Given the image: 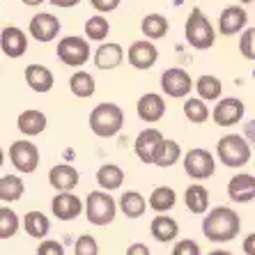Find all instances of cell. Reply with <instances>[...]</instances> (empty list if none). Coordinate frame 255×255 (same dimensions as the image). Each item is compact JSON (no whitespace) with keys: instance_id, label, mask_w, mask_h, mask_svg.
Instances as JSON below:
<instances>
[{"instance_id":"1","label":"cell","mask_w":255,"mask_h":255,"mask_svg":"<svg viewBox=\"0 0 255 255\" xmlns=\"http://www.w3.org/2000/svg\"><path fill=\"white\" fill-rule=\"evenodd\" d=\"M242 230L239 214L230 207H214L212 212L202 219V235L209 242H232Z\"/></svg>"},{"instance_id":"2","label":"cell","mask_w":255,"mask_h":255,"mask_svg":"<svg viewBox=\"0 0 255 255\" xmlns=\"http://www.w3.org/2000/svg\"><path fill=\"white\" fill-rule=\"evenodd\" d=\"M122 125H125V113L118 104H111V101H104V104L95 106L90 113V129L99 138L115 136L122 129Z\"/></svg>"},{"instance_id":"3","label":"cell","mask_w":255,"mask_h":255,"mask_svg":"<svg viewBox=\"0 0 255 255\" xmlns=\"http://www.w3.org/2000/svg\"><path fill=\"white\" fill-rule=\"evenodd\" d=\"M216 154L228 168H242L251 161V145L239 133H226L216 145Z\"/></svg>"},{"instance_id":"4","label":"cell","mask_w":255,"mask_h":255,"mask_svg":"<svg viewBox=\"0 0 255 255\" xmlns=\"http://www.w3.org/2000/svg\"><path fill=\"white\" fill-rule=\"evenodd\" d=\"M184 35H186V42L193 48H198V51H207V48H212L214 42H216V32H214L212 23H209L207 16H205L202 9H198V7L189 14V18H186Z\"/></svg>"},{"instance_id":"5","label":"cell","mask_w":255,"mask_h":255,"mask_svg":"<svg viewBox=\"0 0 255 255\" xmlns=\"http://www.w3.org/2000/svg\"><path fill=\"white\" fill-rule=\"evenodd\" d=\"M115 214H118V205H115V198L104 193V191H92L88 193V200H85V216L92 226H108L113 223Z\"/></svg>"},{"instance_id":"6","label":"cell","mask_w":255,"mask_h":255,"mask_svg":"<svg viewBox=\"0 0 255 255\" xmlns=\"http://www.w3.org/2000/svg\"><path fill=\"white\" fill-rule=\"evenodd\" d=\"M58 58L67 67H81L90 60V44L83 37L69 35L58 42Z\"/></svg>"},{"instance_id":"7","label":"cell","mask_w":255,"mask_h":255,"mask_svg":"<svg viewBox=\"0 0 255 255\" xmlns=\"http://www.w3.org/2000/svg\"><path fill=\"white\" fill-rule=\"evenodd\" d=\"M9 161L18 172H35L39 166V149L30 140H16L9 145Z\"/></svg>"},{"instance_id":"8","label":"cell","mask_w":255,"mask_h":255,"mask_svg":"<svg viewBox=\"0 0 255 255\" xmlns=\"http://www.w3.org/2000/svg\"><path fill=\"white\" fill-rule=\"evenodd\" d=\"M214 168H216V163H214L212 152H207V149H202V147H196V149H191V152H186L184 170H186V175H189L191 179H207V177H212Z\"/></svg>"},{"instance_id":"9","label":"cell","mask_w":255,"mask_h":255,"mask_svg":"<svg viewBox=\"0 0 255 255\" xmlns=\"http://www.w3.org/2000/svg\"><path fill=\"white\" fill-rule=\"evenodd\" d=\"M163 142H166V138H163V133H161L159 129H152V127H149V129H142L136 138L138 159H140L142 163H154L159 149L163 147Z\"/></svg>"},{"instance_id":"10","label":"cell","mask_w":255,"mask_h":255,"mask_svg":"<svg viewBox=\"0 0 255 255\" xmlns=\"http://www.w3.org/2000/svg\"><path fill=\"white\" fill-rule=\"evenodd\" d=\"M191 88H193V81H191L189 74H186L184 69H179V67L166 69L163 76H161V90H163L168 97H172V99L186 97L191 92Z\"/></svg>"},{"instance_id":"11","label":"cell","mask_w":255,"mask_h":255,"mask_svg":"<svg viewBox=\"0 0 255 255\" xmlns=\"http://www.w3.org/2000/svg\"><path fill=\"white\" fill-rule=\"evenodd\" d=\"M242 118H244V101L237 99V97L221 99L212 113V120L219 127H235L242 122Z\"/></svg>"},{"instance_id":"12","label":"cell","mask_w":255,"mask_h":255,"mask_svg":"<svg viewBox=\"0 0 255 255\" xmlns=\"http://www.w3.org/2000/svg\"><path fill=\"white\" fill-rule=\"evenodd\" d=\"M127 60L133 69H149L154 67V62L159 60V51L149 39H140V42H133L127 51Z\"/></svg>"},{"instance_id":"13","label":"cell","mask_w":255,"mask_h":255,"mask_svg":"<svg viewBox=\"0 0 255 255\" xmlns=\"http://www.w3.org/2000/svg\"><path fill=\"white\" fill-rule=\"evenodd\" d=\"M28 30L32 35V39H37V42H51V39H55L60 35V21L53 14L39 12L30 18Z\"/></svg>"},{"instance_id":"14","label":"cell","mask_w":255,"mask_h":255,"mask_svg":"<svg viewBox=\"0 0 255 255\" xmlns=\"http://www.w3.org/2000/svg\"><path fill=\"white\" fill-rule=\"evenodd\" d=\"M51 212L60 221H74L83 212V202H81L78 196H74V193H58L51 200Z\"/></svg>"},{"instance_id":"15","label":"cell","mask_w":255,"mask_h":255,"mask_svg":"<svg viewBox=\"0 0 255 255\" xmlns=\"http://www.w3.org/2000/svg\"><path fill=\"white\" fill-rule=\"evenodd\" d=\"M0 48L7 58H21L28 48V37L16 25H7V28H2V35H0Z\"/></svg>"},{"instance_id":"16","label":"cell","mask_w":255,"mask_h":255,"mask_svg":"<svg viewBox=\"0 0 255 255\" xmlns=\"http://www.w3.org/2000/svg\"><path fill=\"white\" fill-rule=\"evenodd\" d=\"M136 113L142 122H159L163 118V113H166V101L156 92H147V95H142L138 99Z\"/></svg>"},{"instance_id":"17","label":"cell","mask_w":255,"mask_h":255,"mask_svg":"<svg viewBox=\"0 0 255 255\" xmlns=\"http://www.w3.org/2000/svg\"><path fill=\"white\" fill-rule=\"evenodd\" d=\"M246 21H249V14H246V9H244V7H237V5L226 7V9L221 12V16H219L221 35H226V37L237 35V32H242V30H244Z\"/></svg>"},{"instance_id":"18","label":"cell","mask_w":255,"mask_h":255,"mask_svg":"<svg viewBox=\"0 0 255 255\" xmlns=\"http://www.w3.org/2000/svg\"><path fill=\"white\" fill-rule=\"evenodd\" d=\"M48 182L53 189H58V193H71L78 184V170L67 163H58L48 172Z\"/></svg>"},{"instance_id":"19","label":"cell","mask_w":255,"mask_h":255,"mask_svg":"<svg viewBox=\"0 0 255 255\" xmlns=\"http://www.w3.org/2000/svg\"><path fill=\"white\" fill-rule=\"evenodd\" d=\"M228 196L235 202H251L255 200V177L249 172H239L228 182Z\"/></svg>"},{"instance_id":"20","label":"cell","mask_w":255,"mask_h":255,"mask_svg":"<svg viewBox=\"0 0 255 255\" xmlns=\"http://www.w3.org/2000/svg\"><path fill=\"white\" fill-rule=\"evenodd\" d=\"M16 127L23 136H39L46 129V115L42 111H37V108H28V111L18 115Z\"/></svg>"},{"instance_id":"21","label":"cell","mask_w":255,"mask_h":255,"mask_svg":"<svg viewBox=\"0 0 255 255\" xmlns=\"http://www.w3.org/2000/svg\"><path fill=\"white\" fill-rule=\"evenodd\" d=\"M25 83L35 92H48L53 88V71L44 65H28L25 67Z\"/></svg>"},{"instance_id":"22","label":"cell","mask_w":255,"mask_h":255,"mask_svg":"<svg viewBox=\"0 0 255 255\" xmlns=\"http://www.w3.org/2000/svg\"><path fill=\"white\" fill-rule=\"evenodd\" d=\"M125 60V51L120 44H101L95 51V65L97 69H115V67L122 65Z\"/></svg>"},{"instance_id":"23","label":"cell","mask_w":255,"mask_h":255,"mask_svg":"<svg viewBox=\"0 0 255 255\" xmlns=\"http://www.w3.org/2000/svg\"><path fill=\"white\" fill-rule=\"evenodd\" d=\"M149 230H152V237L159 239L161 244H168L172 242V239L177 237V232H179V226H177V221L170 219V216H156L154 221H152V226H149Z\"/></svg>"},{"instance_id":"24","label":"cell","mask_w":255,"mask_h":255,"mask_svg":"<svg viewBox=\"0 0 255 255\" xmlns=\"http://www.w3.org/2000/svg\"><path fill=\"white\" fill-rule=\"evenodd\" d=\"M97 182L101 184V189L115 191L125 182V170L120 166H115V163H104V166L97 170Z\"/></svg>"},{"instance_id":"25","label":"cell","mask_w":255,"mask_h":255,"mask_svg":"<svg viewBox=\"0 0 255 255\" xmlns=\"http://www.w3.org/2000/svg\"><path fill=\"white\" fill-rule=\"evenodd\" d=\"M145 209H147V200H145L138 191H127V193H122V198H120V212L125 214V216L138 219V216L145 214Z\"/></svg>"},{"instance_id":"26","label":"cell","mask_w":255,"mask_h":255,"mask_svg":"<svg viewBox=\"0 0 255 255\" xmlns=\"http://www.w3.org/2000/svg\"><path fill=\"white\" fill-rule=\"evenodd\" d=\"M186 207L193 214H205L209 209V191L202 184H191L184 193Z\"/></svg>"},{"instance_id":"27","label":"cell","mask_w":255,"mask_h":255,"mask_svg":"<svg viewBox=\"0 0 255 255\" xmlns=\"http://www.w3.org/2000/svg\"><path fill=\"white\" fill-rule=\"evenodd\" d=\"M23 228L25 232H28L30 237L35 239H44L48 235V230H51V223H48L46 214L42 212H28L23 219Z\"/></svg>"},{"instance_id":"28","label":"cell","mask_w":255,"mask_h":255,"mask_svg":"<svg viewBox=\"0 0 255 255\" xmlns=\"http://www.w3.org/2000/svg\"><path fill=\"white\" fill-rule=\"evenodd\" d=\"M69 90L76 97H81V99H88V97H92V95H95V90H97L92 74H88V71H76V74H71Z\"/></svg>"},{"instance_id":"29","label":"cell","mask_w":255,"mask_h":255,"mask_svg":"<svg viewBox=\"0 0 255 255\" xmlns=\"http://www.w3.org/2000/svg\"><path fill=\"white\" fill-rule=\"evenodd\" d=\"M140 30L147 39H161V37L168 35V18L161 16V14H147L142 18Z\"/></svg>"},{"instance_id":"30","label":"cell","mask_w":255,"mask_h":255,"mask_svg":"<svg viewBox=\"0 0 255 255\" xmlns=\"http://www.w3.org/2000/svg\"><path fill=\"white\" fill-rule=\"evenodd\" d=\"M175 202H177V193L170 186H156L149 196V207L154 212H168L175 207Z\"/></svg>"},{"instance_id":"31","label":"cell","mask_w":255,"mask_h":255,"mask_svg":"<svg viewBox=\"0 0 255 255\" xmlns=\"http://www.w3.org/2000/svg\"><path fill=\"white\" fill-rule=\"evenodd\" d=\"M23 196V182L16 175H5L0 179V200L2 202H16Z\"/></svg>"},{"instance_id":"32","label":"cell","mask_w":255,"mask_h":255,"mask_svg":"<svg viewBox=\"0 0 255 255\" xmlns=\"http://www.w3.org/2000/svg\"><path fill=\"white\" fill-rule=\"evenodd\" d=\"M196 90H198V95H200L202 101H214V99H219V97H221L223 85H221V81L216 76L205 74V76H200L196 81Z\"/></svg>"},{"instance_id":"33","label":"cell","mask_w":255,"mask_h":255,"mask_svg":"<svg viewBox=\"0 0 255 255\" xmlns=\"http://www.w3.org/2000/svg\"><path fill=\"white\" fill-rule=\"evenodd\" d=\"M179 154H182V147H179V142L166 140V142H163V147L159 149V154H156L154 163H156L159 168H170V166H175V163H177Z\"/></svg>"},{"instance_id":"34","label":"cell","mask_w":255,"mask_h":255,"mask_svg":"<svg viewBox=\"0 0 255 255\" xmlns=\"http://www.w3.org/2000/svg\"><path fill=\"white\" fill-rule=\"evenodd\" d=\"M184 115H186L189 122H193V125H202V122H207L209 120V108L205 106V101L202 99H186Z\"/></svg>"},{"instance_id":"35","label":"cell","mask_w":255,"mask_h":255,"mask_svg":"<svg viewBox=\"0 0 255 255\" xmlns=\"http://www.w3.org/2000/svg\"><path fill=\"white\" fill-rule=\"evenodd\" d=\"M108 32H111V25H108L106 16H90L85 21V35H88V39L101 42V39L108 37Z\"/></svg>"},{"instance_id":"36","label":"cell","mask_w":255,"mask_h":255,"mask_svg":"<svg viewBox=\"0 0 255 255\" xmlns=\"http://www.w3.org/2000/svg\"><path fill=\"white\" fill-rule=\"evenodd\" d=\"M18 230V216L9 207L0 209V239H9L14 237Z\"/></svg>"},{"instance_id":"37","label":"cell","mask_w":255,"mask_h":255,"mask_svg":"<svg viewBox=\"0 0 255 255\" xmlns=\"http://www.w3.org/2000/svg\"><path fill=\"white\" fill-rule=\"evenodd\" d=\"M74 253H76V255H99V246H97V239L92 237V235H81V237L76 239Z\"/></svg>"},{"instance_id":"38","label":"cell","mask_w":255,"mask_h":255,"mask_svg":"<svg viewBox=\"0 0 255 255\" xmlns=\"http://www.w3.org/2000/svg\"><path fill=\"white\" fill-rule=\"evenodd\" d=\"M239 51L246 60H255V28L244 30L242 39H239Z\"/></svg>"},{"instance_id":"39","label":"cell","mask_w":255,"mask_h":255,"mask_svg":"<svg viewBox=\"0 0 255 255\" xmlns=\"http://www.w3.org/2000/svg\"><path fill=\"white\" fill-rule=\"evenodd\" d=\"M170 255H200V246L193 239H182V242L175 244Z\"/></svg>"},{"instance_id":"40","label":"cell","mask_w":255,"mask_h":255,"mask_svg":"<svg viewBox=\"0 0 255 255\" xmlns=\"http://www.w3.org/2000/svg\"><path fill=\"white\" fill-rule=\"evenodd\" d=\"M37 255H65V249L60 242H53V239H46L37 246Z\"/></svg>"},{"instance_id":"41","label":"cell","mask_w":255,"mask_h":255,"mask_svg":"<svg viewBox=\"0 0 255 255\" xmlns=\"http://www.w3.org/2000/svg\"><path fill=\"white\" fill-rule=\"evenodd\" d=\"M92 2V7H95L97 12L106 14V12H113V9H118V5L122 2V0H90Z\"/></svg>"},{"instance_id":"42","label":"cell","mask_w":255,"mask_h":255,"mask_svg":"<svg viewBox=\"0 0 255 255\" xmlns=\"http://www.w3.org/2000/svg\"><path fill=\"white\" fill-rule=\"evenodd\" d=\"M125 255H152V253H149V246H147V244L136 242V244H131L129 249H127Z\"/></svg>"},{"instance_id":"43","label":"cell","mask_w":255,"mask_h":255,"mask_svg":"<svg viewBox=\"0 0 255 255\" xmlns=\"http://www.w3.org/2000/svg\"><path fill=\"white\" fill-rule=\"evenodd\" d=\"M244 253H246V255H255V232L244 239Z\"/></svg>"},{"instance_id":"44","label":"cell","mask_w":255,"mask_h":255,"mask_svg":"<svg viewBox=\"0 0 255 255\" xmlns=\"http://www.w3.org/2000/svg\"><path fill=\"white\" fill-rule=\"evenodd\" d=\"M78 2L81 0H51V5H55V7H74Z\"/></svg>"},{"instance_id":"45","label":"cell","mask_w":255,"mask_h":255,"mask_svg":"<svg viewBox=\"0 0 255 255\" xmlns=\"http://www.w3.org/2000/svg\"><path fill=\"white\" fill-rule=\"evenodd\" d=\"M23 5H28V7H37V5H42L44 0H21Z\"/></svg>"},{"instance_id":"46","label":"cell","mask_w":255,"mask_h":255,"mask_svg":"<svg viewBox=\"0 0 255 255\" xmlns=\"http://www.w3.org/2000/svg\"><path fill=\"white\" fill-rule=\"evenodd\" d=\"M209 255H232V253H228V251H212Z\"/></svg>"},{"instance_id":"47","label":"cell","mask_w":255,"mask_h":255,"mask_svg":"<svg viewBox=\"0 0 255 255\" xmlns=\"http://www.w3.org/2000/svg\"><path fill=\"white\" fill-rule=\"evenodd\" d=\"M239 2H244V5H249V2H253V0H239Z\"/></svg>"}]
</instances>
